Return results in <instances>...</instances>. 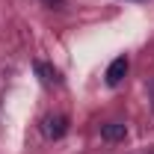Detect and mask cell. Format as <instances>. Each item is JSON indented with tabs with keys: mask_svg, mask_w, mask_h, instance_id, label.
I'll list each match as a JSON object with an SVG mask.
<instances>
[{
	"mask_svg": "<svg viewBox=\"0 0 154 154\" xmlns=\"http://www.w3.org/2000/svg\"><path fill=\"white\" fill-rule=\"evenodd\" d=\"M125 74H128V59L119 57V59H113V62H110V68H107V83H110V86H119Z\"/></svg>",
	"mask_w": 154,
	"mask_h": 154,
	"instance_id": "cell-1",
	"label": "cell"
},
{
	"mask_svg": "<svg viewBox=\"0 0 154 154\" xmlns=\"http://www.w3.org/2000/svg\"><path fill=\"white\" fill-rule=\"evenodd\" d=\"M101 136H104L107 142H119V139L128 136V128H125L122 122H110V125H101Z\"/></svg>",
	"mask_w": 154,
	"mask_h": 154,
	"instance_id": "cell-2",
	"label": "cell"
},
{
	"mask_svg": "<svg viewBox=\"0 0 154 154\" xmlns=\"http://www.w3.org/2000/svg\"><path fill=\"white\" fill-rule=\"evenodd\" d=\"M45 134L54 136V139H59V136L65 134V116H54V119H48V122H45Z\"/></svg>",
	"mask_w": 154,
	"mask_h": 154,
	"instance_id": "cell-3",
	"label": "cell"
},
{
	"mask_svg": "<svg viewBox=\"0 0 154 154\" xmlns=\"http://www.w3.org/2000/svg\"><path fill=\"white\" fill-rule=\"evenodd\" d=\"M36 71L42 74V80H45V83H57V80H59L57 71H54V68H48L45 62H36Z\"/></svg>",
	"mask_w": 154,
	"mask_h": 154,
	"instance_id": "cell-4",
	"label": "cell"
},
{
	"mask_svg": "<svg viewBox=\"0 0 154 154\" xmlns=\"http://www.w3.org/2000/svg\"><path fill=\"white\" fill-rule=\"evenodd\" d=\"M45 3H51V6H59V3H62V0H45Z\"/></svg>",
	"mask_w": 154,
	"mask_h": 154,
	"instance_id": "cell-5",
	"label": "cell"
}]
</instances>
